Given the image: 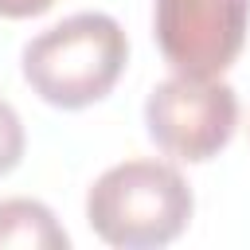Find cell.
Returning a JSON list of instances; mask_svg holds the SVG:
<instances>
[{"label":"cell","instance_id":"1","mask_svg":"<svg viewBox=\"0 0 250 250\" xmlns=\"http://www.w3.org/2000/svg\"><path fill=\"white\" fill-rule=\"evenodd\" d=\"M125 55L129 43L113 16L74 12L23 47V78L43 102L82 109L113 90Z\"/></svg>","mask_w":250,"mask_h":250},{"label":"cell","instance_id":"2","mask_svg":"<svg viewBox=\"0 0 250 250\" xmlns=\"http://www.w3.org/2000/svg\"><path fill=\"white\" fill-rule=\"evenodd\" d=\"M86 219L109 246H164L191 219V188L172 164L121 160L94 180Z\"/></svg>","mask_w":250,"mask_h":250},{"label":"cell","instance_id":"3","mask_svg":"<svg viewBox=\"0 0 250 250\" xmlns=\"http://www.w3.org/2000/svg\"><path fill=\"white\" fill-rule=\"evenodd\" d=\"M145 125L160 152L176 160H211L238 125L234 90L211 74H172L148 90Z\"/></svg>","mask_w":250,"mask_h":250},{"label":"cell","instance_id":"4","mask_svg":"<svg viewBox=\"0 0 250 250\" xmlns=\"http://www.w3.org/2000/svg\"><path fill=\"white\" fill-rule=\"evenodd\" d=\"M250 27V0H156V43L180 74H223Z\"/></svg>","mask_w":250,"mask_h":250},{"label":"cell","instance_id":"5","mask_svg":"<svg viewBox=\"0 0 250 250\" xmlns=\"http://www.w3.org/2000/svg\"><path fill=\"white\" fill-rule=\"evenodd\" d=\"M66 250V230L39 199H4L0 203V250Z\"/></svg>","mask_w":250,"mask_h":250},{"label":"cell","instance_id":"6","mask_svg":"<svg viewBox=\"0 0 250 250\" xmlns=\"http://www.w3.org/2000/svg\"><path fill=\"white\" fill-rule=\"evenodd\" d=\"M23 156V125L16 117V109L0 98V176L12 172Z\"/></svg>","mask_w":250,"mask_h":250},{"label":"cell","instance_id":"7","mask_svg":"<svg viewBox=\"0 0 250 250\" xmlns=\"http://www.w3.org/2000/svg\"><path fill=\"white\" fill-rule=\"evenodd\" d=\"M55 0H0V16H8V20H23V16H39V12H47Z\"/></svg>","mask_w":250,"mask_h":250}]
</instances>
